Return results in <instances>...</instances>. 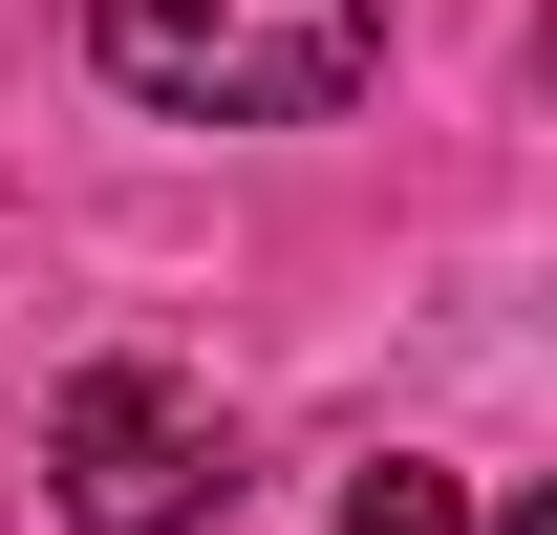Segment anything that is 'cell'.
Returning a JSON list of instances; mask_svg holds the SVG:
<instances>
[{
    "label": "cell",
    "mask_w": 557,
    "mask_h": 535,
    "mask_svg": "<svg viewBox=\"0 0 557 535\" xmlns=\"http://www.w3.org/2000/svg\"><path fill=\"white\" fill-rule=\"evenodd\" d=\"M86 65L150 129H322L386 86V0H86Z\"/></svg>",
    "instance_id": "1"
},
{
    "label": "cell",
    "mask_w": 557,
    "mask_h": 535,
    "mask_svg": "<svg viewBox=\"0 0 557 535\" xmlns=\"http://www.w3.org/2000/svg\"><path fill=\"white\" fill-rule=\"evenodd\" d=\"M44 493H65V535H194L236 493V407L194 364H86L44 407Z\"/></svg>",
    "instance_id": "2"
},
{
    "label": "cell",
    "mask_w": 557,
    "mask_h": 535,
    "mask_svg": "<svg viewBox=\"0 0 557 535\" xmlns=\"http://www.w3.org/2000/svg\"><path fill=\"white\" fill-rule=\"evenodd\" d=\"M344 535H472V493H450V471H408V450H386V471H364V493H344Z\"/></svg>",
    "instance_id": "3"
}]
</instances>
